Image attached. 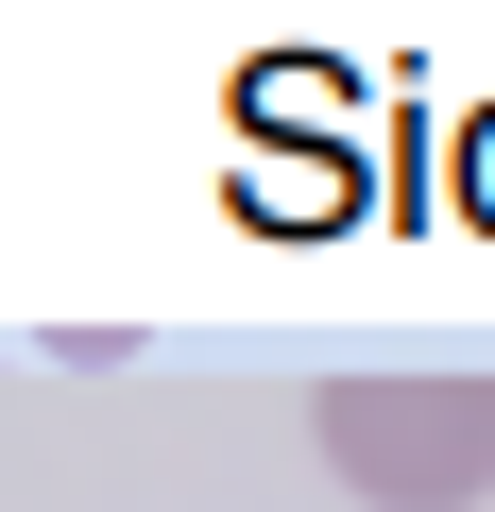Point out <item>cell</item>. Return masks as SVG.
<instances>
[{"label":"cell","mask_w":495,"mask_h":512,"mask_svg":"<svg viewBox=\"0 0 495 512\" xmlns=\"http://www.w3.org/2000/svg\"><path fill=\"white\" fill-rule=\"evenodd\" d=\"M308 444L359 512H478L495 495V376H342L308 410Z\"/></svg>","instance_id":"obj_1"}]
</instances>
